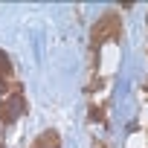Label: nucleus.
Listing matches in <instances>:
<instances>
[{"label": "nucleus", "instance_id": "f257e3e1", "mask_svg": "<svg viewBox=\"0 0 148 148\" xmlns=\"http://www.w3.org/2000/svg\"><path fill=\"white\" fill-rule=\"evenodd\" d=\"M119 35H122V23H119V15H113V12H105L90 29L93 47H99L105 41H119Z\"/></svg>", "mask_w": 148, "mask_h": 148}, {"label": "nucleus", "instance_id": "7ed1b4c3", "mask_svg": "<svg viewBox=\"0 0 148 148\" xmlns=\"http://www.w3.org/2000/svg\"><path fill=\"white\" fill-rule=\"evenodd\" d=\"M26 113V105H23V96L15 93V96H6L3 102H0V122L3 125H12L18 116Z\"/></svg>", "mask_w": 148, "mask_h": 148}, {"label": "nucleus", "instance_id": "20e7f679", "mask_svg": "<svg viewBox=\"0 0 148 148\" xmlns=\"http://www.w3.org/2000/svg\"><path fill=\"white\" fill-rule=\"evenodd\" d=\"M32 148H61V136H58L55 131H47V134H41V136L32 142Z\"/></svg>", "mask_w": 148, "mask_h": 148}, {"label": "nucleus", "instance_id": "f03ea898", "mask_svg": "<svg viewBox=\"0 0 148 148\" xmlns=\"http://www.w3.org/2000/svg\"><path fill=\"white\" fill-rule=\"evenodd\" d=\"M21 93V84H18V76H15V67H12V58L0 49V96H15Z\"/></svg>", "mask_w": 148, "mask_h": 148}]
</instances>
